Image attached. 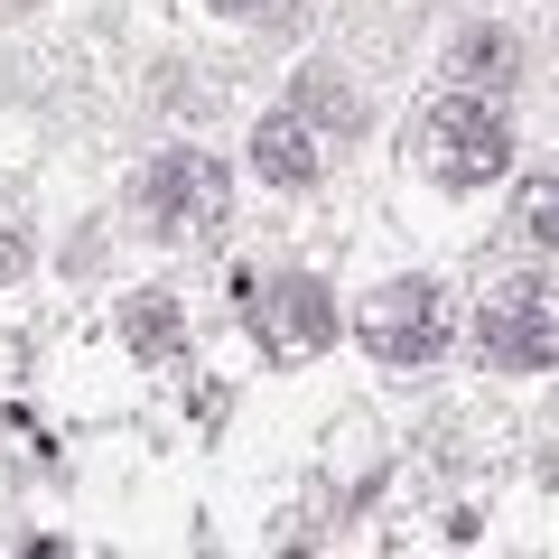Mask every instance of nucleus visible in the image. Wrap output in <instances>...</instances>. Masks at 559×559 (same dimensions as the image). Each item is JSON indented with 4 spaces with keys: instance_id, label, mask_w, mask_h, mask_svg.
Returning <instances> with one entry per match:
<instances>
[{
    "instance_id": "8",
    "label": "nucleus",
    "mask_w": 559,
    "mask_h": 559,
    "mask_svg": "<svg viewBox=\"0 0 559 559\" xmlns=\"http://www.w3.org/2000/svg\"><path fill=\"white\" fill-rule=\"evenodd\" d=\"M513 224H522V234H540V242H559V178H522Z\"/></svg>"
},
{
    "instance_id": "10",
    "label": "nucleus",
    "mask_w": 559,
    "mask_h": 559,
    "mask_svg": "<svg viewBox=\"0 0 559 559\" xmlns=\"http://www.w3.org/2000/svg\"><path fill=\"white\" fill-rule=\"evenodd\" d=\"M215 10H271V0H215Z\"/></svg>"
},
{
    "instance_id": "5",
    "label": "nucleus",
    "mask_w": 559,
    "mask_h": 559,
    "mask_svg": "<svg viewBox=\"0 0 559 559\" xmlns=\"http://www.w3.org/2000/svg\"><path fill=\"white\" fill-rule=\"evenodd\" d=\"M252 326H261V345H271L280 364L326 355V345H336V299H326L318 280H261L252 289Z\"/></svg>"
},
{
    "instance_id": "7",
    "label": "nucleus",
    "mask_w": 559,
    "mask_h": 559,
    "mask_svg": "<svg viewBox=\"0 0 559 559\" xmlns=\"http://www.w3.org/2000/svg\"><path fill=\"white\" fill-rule=\"evenodd\" d=\"M121 345H131V355H178V299H168V289H131V299H121Z\"/></svg>"
},
{
    "instance_id": "2",
    "label": "nucleus",
    "mask_w": 559,
    "mask_h": 559,
    "mask_svg": "<svg viewBox=\"0 0 559 559\" xmlns=\"http://www.w3.org/2000/svg\"><path fill=\"white\" fill-rule=\"evenodd\" d=\"M419 159H429V178H448V187H495L503 168H513V131H503V112L485 94H448V103H429V121H419Z\"/></svg>"
},
{
    "instance_id": "9",
    "label": "nucleus",
    "mask_w": 559,
    "mask_h": 559,
    "mask_svg": "<svg viewBox=\"0 0 559 559\" xmlns=\"http://www.w3.org/2000/svg\"><path fill=\"white\" fill-rule=\"evenodd\" d=\"M28 271V234H20V224H0V280H20Z\"/></svg>"
},
{
    "instance_id": "4",
    "label": "nucleus",
    "mask_w": 559,
    "mask_h": 559,
    "mask_svg": "<svg viewBox=\"0 0 559 559\" xmlns=\"http://www.w3.org/2000/svg\"><path fill=\"white\" fill-rule=\"evenodd\" d=\"M485 355H495L503 373L559 364V289L550 280H503L495 299H485Z\"/></svg>"
},
{
    "instance_id": "3",
    "label": "nucleus",
    "mask_w": 559,
    "mask_h": 559,
    "mask_svg": "<svg viewBox=\"0 0 559 559\" xmlns=\"http://www.w3.org/2000/svg\"><path fill=\"white\" fill-rule=\"evenodd\" d=\"M140 205H150V224H159V234H215L224 205H234L224 159H205V150H159V159H150V178H140Z\"/></svg>"
},
{
    "instance_id": "1",
    "label": "nucleus",
    "mask_w": 559,
    "mask_h": 559,
    "mask_svg": "<svg viewBox=\"0 0 559 559\" xmlns=\"http://www.w3.org/2000/svg\"><path fill=\"white\" fill-rule=\"evenodd\" d=\"M355 336H364V355H373V364L419 373V364L448 355L457 318H448V289H439V280H382L373 299L355 308Z\"/></svg>"
},
{
    "instance_id": "6",
    "label": "nucleus",
    "mask_w": 559,
    "mask_h": 559,
    "mask_svg": "<svg viewBox=\"0 0 559 559\" xmlns=\"http://www.w3.org/2000/svg\"><path fill=\"white\" fill-rule=\"evenodd\" d=\"M252 168H261L271 187H308V178H318V131H308L299 112H271V121L252 131Z\"/></svg>"
}]
</instances>
